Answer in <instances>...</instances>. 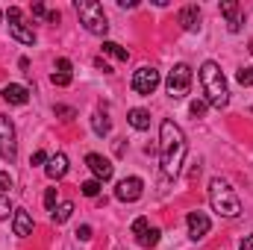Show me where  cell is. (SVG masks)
Returning <instances> with one entry per match:
<instances>
[{
	"label": "cell",
	"instance_id": "obj_1",
	"mask_svg": "<svg viewBox=\"0 0 253 250\" xmlns=\"http://www.w3.org/2000/svg\"><path fill=\"white\" fill-rule=\"evenodd\" d=\"M186 153H189L186 132L174 124L171 118H165L162 126H159V162H162V174L165 177H180Z\"/></svg>",
	"mask_w": 253,
	"mask_h": 250
},
{
	"label": "cell",
	"instance_id": "obj_2",
	"mask_svg": "<svg viewBox=\"0 0 253 250\" xmlns=\"http://www.w3.org/2000/svg\"><path fill=\"white\" fill-rule=\"evenodd\" d=\"M200 85L206 91V103L215 106V109H224L230 103V88H227V77L221 71V65L206 59L200 65Z\"/></svg>",
	"mask_w": 253,
	"mask_h": 250
},
{
	"label": "cell",
	"instance_id": "obj_3",
	"mask_svg": "<svg viewBox=\"0 0 253 250\" xmlns=\"http://www.w3.org/2000/svg\"><path fill=\"white\" fill-rule=\"evenodd\" d=\"M209 206L221 215V218H239L242 215V200L233 191V186L224 177H212L209 180Z\"/></svg>",
	"mask_w": 253,
	"mask_h": 250
},
{
	"label": "cell",
	"instance_id": "obj_4",
	"mask_svg": "<svg viewBox=\"0 0 253 250\" xmlns=\"http://www.w3.org/2000/svg\"><path fill=\"white\" fill-rule=\"evenodd\" d=\"M74 9H77V15H80V24H83L91 36H100V39H103V36L109 33L106 12H103V6H100L97 0H77Z\"/></svg>",
	"mask_w": 253,
	"mask_h": 250
},
{
	"label": "cell",
	"instance_id": "obj_5",
	"mask_svg": "<svg viewBox=\"0 0 253 250\" xmlns=\"http://www.w3.org/2000/svg\"><path fill=\"white\" fill-rule=\"evenodd\" d=\"M165 88L174 100H183L191 91V68L186 62H177L168 71V80H165Z\"/></svg>",
	"mask_w": 253,
	"mask_h": 250
},
{
	"label": "cell",
	"instance_id": "obj_6",
	"mask_svg": "<svg viewBox=\"0 0 253 250\" xmlns=\"http://www.w3.org/2000/svg\"><path fill=\"white\" fill-rule=\"evenodd\" d=\"M159 83H162V74L153 68V65H141L135 74H132V91L135 94H141V97H147V94H153L156 88H159Z\"/></svg>",
	"mask_w": 253,
	"mask_h": 250
},
{
	"label": "cell",
	"instance_id": "obj_7",
	"mask_svg": "<svg viewBox=\"0 0 253 250\" xmlns=\"http://www.w3.org/2000/svg\"><path fill=\"white\" fill-rule=\"evenodd\" d=\"M15 156H18L15 124H12V118L0 115V159H3V162H15Z\"/></svg>",
	"mask_w": 253,
	"mask_h": 250
},
{
	"label": "cell",
	"instance_id": "obj_8",
	"mask_svg": "<svg viewBox=\"0 0 253 250\" xmlns=\"http://www.w3.org/2000/svg\"><path fill=\"white\" fill-rule=\"evenodd\" d=\"M141 191H144V180L141 177H126V180H121L115 186V197L121 203H135L141 197Z\"/></svg>",
	"mask_w": 253,
	"mask_h": 250
},
{
	"label": "cell",
	"instance_id": "obj_9",
	"mask_svg": "<svg viewBox=\"0 0 253 250\" xmlns=\"http://www.w3.org/2000/svg\"><path fill=\"white\" fill-rule=\"evenodd\" d=\"M85 165H88V171L94 174V180H100V183H109L112 174H115V165H112L106 156H100V153H88V156H85Z\"/></svg>",
	"mask_w": 253,
	"mask_h": 250
},
{
	"label": "cell",
	"instance_id": "obj_10",
	"mask_svg": "<svg viewBox=\"0 0 253 250\" xmlns=\"http://www.w3.org/2000/svg\"><path fill=\"white\" fill-rule=\"evenodd\" d=\"M186 224H189V236L194 239V242L206 239V236H209V230H212V221H209V215H206V212H200V209L189 212Z\"/></svg>",
	"mask_w": 253,
	"mask_h": 250
},
{
	"label": "cell",
	"instance_id": "obj_11",
	"mask_svg": "<svg viewBox=\"0 0 253 250\" xmlns=\"http://www.w3.org/2000/svg\"><path fill=\"white\" fill-rule=\"evenodd\" d=\"M0 97H3L6 103H12V106H24V103L30 100V88H27V85H18V83H9V85H3Z\"/></svg>",
	"mask_w": 253,
	"mask_h": 250
},
{
	"label": "cell",
	"instance_id": "obj_12",
	"mask_svg": "<svg viewBox=\"0 0 253 250\" xmlns=\"http://www.w3.org/2000/svg\"><path fill=\"white\" fill-rule=\"evenodd\" d=\"M12 233H15L18 239L33 236V215H30L27 209H15V215H12Z\"/></svg>",
	"mask_w": 253,
	"mask_h": 250
},
{
	"label": "cell",
	"instance_id": "obj_13",
	"mask_svg": "<svg viewBox=\"0 0 253 250\" xmlns=\"http://www.w3.org/2000/svg\"><path fill=\"white\" fill-rule=\"evenodd\" d=\"M180 27H183L186 33L200 30V6H197V3H189V6L180 9Z\"/></svg>",
	"mask_w": 253,
	"mask_h": 250
},
{
	"label": "cell",
	"instance_id": "obj_14",
	"mask_svg": "<svg viewBox=\"0 0 253 250\" xmlns=\"http://www.w3.org/2000/svg\"><path fill=\"white\" fill-rule=\"evenodd\" d=\"M221 15L227 18V30H230V33H239V30H242L239 3H236V0H221Z\"/></svg>",
	"mask_w": 253,
	"mask_h": 250
},
{
	"label": "cell",
	"instance_id": "obj_15",
	"mask_svg": "<svg viewBox=\"0 0 253 250\" xmlns=\"http://www.w3.org/2000/svg\"><path fill=\"white\" fill-rule=\"evenodd\" d=\"M44 174H47L50 180H62L65 174H68V156H65V153L50 156V159H47V165H44Z\"/></svg>",
	"mask_w": 253,
	"mask_h": 250
},
{
	"label": "cell",
	"instance_id": "obj_16",
	"mask_svg": "<svg viewBox=\"0 0 253 250\" xmlns=\"http://www.w3.org/2000/svg\"><path fill=\"white\" fill-rule=\"evenodd\" d=\"M9 36L15 42H21V44H36V33L30 27H24V24H9Z\"/></svg>",
	"mask_w": 253,
	"mask_h": 250
},
{
	"label": "cell",
	"instance_id": "obj_17",
	"mask_svg": "<svg viewBox=\"0 0 253 250\" xmlns=\"http://www.w3.org/2000/svg\"><path fill=\"white\" fill-rule=\"evenodd\" d=\"M126 121H129L132 129H147L150 126V112L147 109H129L126 112Z\"/></svg>",
	"mask_w": 253,
	"mask_h": 250
},
{
	"label": "cell",
	"instance_id": "obj_18",
	"mask_svg": "<svg viewBox=\"0 0 253 250\" xmlns=\"http://www.w3.org/2000/svg\"><path fill=\"white\" fill-rule=\"evenodd\" d=\"M71 215H74V203H68V200H65V203H56V209L50 212V221L59 227V224H65Z\"/></svg>",
	"mask_w": 253,
	"mask_h": 250
},
{
	"label": "cell",
	"instance_id": "obj_19",
	"mask_svg": "<svg viewBox=\"0 0 253 250\" xmlns=\"http://www.w3.org/2000/svg\"><path fill=\"white\" fill-rule=\"evenodd\" d=\"M91 129H94V135H109V129H112V124H109V118L103 115V112H94L91 115Z\"/></svg>",
	"mask_w": 253,
	"mask_h": 250
},
{
	"label": "cell",
	"instance_id": "obj_20",
	"mask_svg": "<svg viewBox=\"0 0 253 250\" xmlns=\"http://www.w3.org/2000/svg\"><path fill=\"white\" fill-rule=\"evenodd\" d=\"M103 53H109V56L118 59V62H126V59H129V50L121 47V44H115V42H103Z\"/></svg>",
	"mask_w": 253,
	"mask_h": 250
},
{
	"label": "cell",
	"instance_id": "obj_21",
	"mask_svg": "<svg viewBox=\"0 0 253 250\" xmlns=\"http://www.w3.org/2000/svg\"><path fill=\"white\" fill-rule=\"evenodd\" d=\"M159 239H162V230L150 227V230H147V233H144L141 239H135V242H138L141 248H156V245H159Z\"/></svg>",
	"mask_w": 253,
	"mask_h": 250
},
{
	"label": "cell",
	"instance_id": "obj_22",
	"mask_svg": "<svg viewBox=\"0 0 253 250\" xmlns=\"http://www.w3.org/2000/svg\"><path fill=\"white\" fill-rule=\"evenodd\" d=\"M100 188H103L100 180H85V183L80 186V191H83L85 197H97V194H100Z\"/></svg>",
	"mask_w": 253,
	"mask_h": 250
},
{
	"label": "cell",
	"instance_id": "obj_23",
	"mask_svg": "<svg viewBox=\"0 0 253 250\" xmlns=\"http://www.w3.org/2000/svg\"><path fill=\"white\" fill-rule=\"evenodd\" d=\"M9 215H15L12 200H9V194H3V191H0V221H6Z\"/></svg>",
	"mask_w": 253,
	"mask_h": 250
},
{
	"label": "cell",
	"instance_id": "obj_24",
	"mask_svg": "<svg viewBox=\"0 0 253 250\" xmlns=\"http://www.w3.org/2000/svg\"><path fill=\"white\" fill-rule=\"evenodd\" d=\"M236 83L239 85H253V68H239L236 71Z\"/></svg>",
	"mask_w": 253,
	"mask_h": 250
},
{
	"label": "cell",
	"instance_id": "obj_25",
	"mask_svg": "<svg viewBox=\"0 0 253 250\" xmlns=\"http://www.w3.org/2000/svg\"><path fill=\"white\" fill-rule=\"evenodd\" d=\"M147 230H150L147 218H135V221H132V236H135V239H141V236H144Z\"/></svg>",
	"mask_w": 253,
	"mask_h": 250
},
{
	"label": "cell",
	"instance_id": "obj_26",
	"mask_svg": "<svg viewBox=\"0 0 253 250\" xmlns=\"http://www.w3.org/2000/svg\"><path fill=\"white\" fill-rule=\"evenodd\" d=\"M50 83L59 85V88H65V85H71V74H59V71H53V74H50Z\"/></svg>",
	"mask_w": 253,
	"mask_h": 250
},
{
	"label": "cell",
	"instance_id": "obj_27",
	"mask_svg": "<svg viewBox=\"0 0 253 250\" xmlns=\"http://www.w3.org/2000/svg\"><path fill=\"white\" fill-rule=\"evenodd\" d=\"M206 106H209L206 100H191V115L194 118H203L206 115Z\"/></svg>",
	"mask_w": 253,
	"mask_h": 250
},
{
	"label": "cell",
	"instance_id": "obj_28",
	"mask_svg": "<svg viewBox=\"0 0 253 250\" xmlns=\"http://www.w3.org/2000/svg\"><path fill=\"white\" fill-rule=\"evenodd\" d=\"M53 112L62 115V121H74V118H77V112H74L71 106H53Z\"/></svg>",
	"mask_w": 253,
	"mask_h": 250
},
{
	"label": "cell",
	"instance_id": "obj_29",
	"mask_svg": "<svg viewBox=\"0 0 253 250\" xmlns=\"http://www.w3.org/2000/svg\"><path fill=\"white\" fill-rule=\"evenodd\" d=\"M44 206H47L50 212L56 209V188H47V191H44Z\"/></svg>",
	"mask_w": 253,
	"mask_h": 250
},
{
	"label": "cell",
	"instance_id": "obj_30",
	"mask_svg": "<svg viewBox=\"0 0 253 250\" xmlns=\"http://www.w3.org/2000/svg\"><path fill=\"white\" fill-rule=\"evenodd\" d=\"M47 159H50V156H47V153H44V150H36V153H33V156H30V165H44V162H47Z\"/></svg>",
	"mask_w": 253,
	"mask_h": 250
},
{
	"label": "cell",
	"instance_id": "obj_31",
	"mask_svg": "<svg viewBox=\"0 0 253 250\" xmlns=\"http://www.w3.org/2000/svg\"><path fill=\"white\" fill-rule=\"evenodd\" d=\"M12 186H15V180H12V174H6V171H0V188H3V191H9Z\"/></svg>",
	"mask_w": 253,
	"mask_h": 250
},
{
	"label": "cell",
	"instance_id": "obj_32",
	"mask_svg": "<svg viewBox=\"0 0 253 250\" xmlns=\"http://www.w3.org/2000/svg\"><path fill=\"white\" fill-rule=\"evenodd\" d=\"M6 18H9V24H18V21H21V9H18V6H9V9H6Z\"/></svg>",
	"mask_w": 253,
	"mask_h": 250
},
{
	"label": "cell",
	"instance_id": "obj_33",
	"mask_svg": "<svg viewBox=\"0 0 253 250\" xmlns=\"http://www.w3.org/2000/svg\"><path fill=\"white\" fill-rule=\"evenodd\" d=\"M77 239H80V242H91V227H88V224H83V227L77 230Z\"/></svg>",
	"mask_w": 253,
	"mask_h": 250
},
{
	"label": "cell",
	"instance_id": "obj_34",
	"mask_svg": "<svg viewBox=\"0 0 253 250\" xmlns=\"http://www.w3.org/2000/svg\"><path fill=\"white\" fill-rule=\"evenodd\" d=\"M33 15H36V18H47V9H44V3H33Z\"/></svg>",
	"mask_w": 253,
	"mask_h": 250
},
{
	"label": "cell",
	"instance_id": "obj_35",
	"mask_svg": "<svg viewBox=\"0 0 253 250\" xmlns=\"http://www.w3.org/2000/svg\"><path fill=\"white\" fill-rule=\"evenodd\" d=\"M56 68H59V74H71V59H59Z\"/></svg>",
	"mask_w": 253,
	"mask_h": 250
},
{
	"label": "cell",
	"instance_id": "obj_36",
	"mask_svg": "<svg viewBox=\"0 0 253 250\" xmlns=\"http://www.w3.org/2000/svg\"><path fill=\"white\" fill-rule=\"evenodd\" d=\"M118 6H121V9H135L138 3H135V0H118Z\"/></svg>",
	"mask_w": 253,
	"mask_h": 250
},
{
	"label": "cell",
	"instance_id": "obj_37",
	"mask_svg": "<svg viewBox=\"0 0 253 250\" xmlns=\"http://www.w3.org/2000/svg\"><path fill=\"white\" fill-rule=\"evenodd\" d=\"M94 65H97V68H100L103 74H112V68H109V65L103 62V59H94Z\"/></svg>",
	"mask_w": 253,
	"mask_h": 250
},
{
	"label": "cell",
	"instance_id": "obj_38",
	"mask_svg": "<svg viewBox=\"0 0 253 250\" xmlns=\"http://www.w3.org/2000/svg\"><path fill=\"white\" fill-rule=\"evenodd\" d=\"M242 250H253V233L245 239V242H242Z\"/></svg>",
	"mask_w": 253,
	"mask_h": 250
},
{
	"label": "cell",
	"instance_id": "obj_39",
	"mask_svg": "<svg viewBox=\"0 0 253 250\" xmlns=\"http://www.w3.org/2000/svg\"><path fill=\"white\" fill-rule=\"evenodd\" d=\"M47 21L50 24H59V12H47Z\"/></svg>",
	"mask_w": 253,
	"mask_h": 250
},
{
	"label": "cell",
	"instance_id": "obj_40",
	"mask_svg": "<svg viewBox=\"0 0 253 250\" xmlns=\"http://www.w3.org/2000/svg\"><path fill=\"white\" fill-rule=\"evenodd\" d=\"M18 65H21V71H24V74H30V59H21Z\"/></svg>",
	"mask_w": 253,
	"mask_h": 250
},
{
	"label": "cell",
	"instance_id": "obj_41",
	"mask_svg": "<svg viewBox=\"0 0 253 250\" xmlns=\"http://www.w3.org/2000/svg\"><path fill=\"white\" fill-rule=\"evenodd\" d=\"M251 53H253V42H251Z\"/></svg>",
	"mask_w": 253,
	"mask_h": 250
},
{
	"label": "cell",
	"instance_id": "obj_42",
	"mask_svg": "<svg viewBox=\"0 0 253 250\" xmlns=\"http://www.w3.org/2000/svg\"><path fill=\"white\" fill-rule=\"evenodd\" d=\"M0 18H3V15H0Z\"/></svg>",
	"mask_w": 253,
	"mask_h": 250
}]
</instances>
